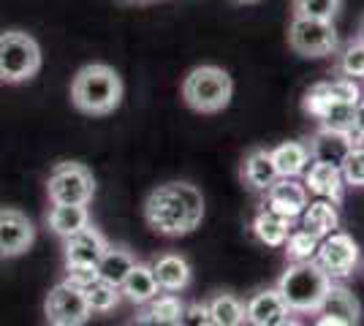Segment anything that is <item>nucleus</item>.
<instances>
[{"label":"nucleus","instance_id":"37998d69","mask_svg":"<svg viewBox=\"0 0 364 326\" xmlns=\"http://www.w3.org/2000/svg\"><path fill=\"white\" fill-rule=\"evenodd\" d=\"M49 326H52V324H49Z\"/></svg>","mask_w":364,"mask_h":326},{"label":"nucleus","instance_id":"423d86ee","mask_svg":"<svg viewBox=\"0 0 364 326\" xmlns=\"http://www.w3.org/2000/svg\"><path fill=\"white\" fill-rule=\"evenodd\" d=\"M289 47L294 55L318 60L332 58L340 47V36L334 22L326 19H310V16H291L289 22Z\"/></svg>","mask_w":364,"mask_h":326},{"label":"nucleus","instance_id":"f257e3e1","mask_svg":"<svg viewBox=\"0 0 364 326\" xmlns=\"http://www.w3.org/2000/svg\"><path fill=\"white\" fill-rule=\"evenodd\" d=\"M144 220L161 237H185L204 220V196L182 180L158 185L144 202Z\"/></svg>","mask_w":364,"mask_h":326},{"label":"nucleus","instance_id":"7c9ffc66","mask_svg":"<svg viewBox=\"0 0 364 326\" xmlns=\"http://www.w3.org/2000/svg\"><path fill=\"white\" fill-rule=\"evenodd\" d=\"M332 107V98L326 95V82H316V85H310L302 95V112L307 117H313L316 123H318L321 117L326 114V109Z\"/></svg>","mask_w":364,"mask_h":326},{"label":"nucleus","instance_id":"412c9836","mask_svg":"<svg viewBox=\"0 0 364 326\" xmlns=\"http://www.w3.org/2000/svg\"><path fill=\"white\" fill-rule=\"evenodd\" d=\"M269 153L277 177H302L304 169L310 166V150L304 141H280L277 147H269Z\"/></svg>","mask_w":364,"mask_h":326},{"label":"nucleus","instance_id":"b1692460","mask_svg":"<svg viewBox=\"0 0 364 326\" xmlns=\"http://www.w3.org/2000/svg\"><path fill=\"white\" fill-rule=\"evenodd\" d=\"M332 71L334 77L364 82V41L359 36H353L337 47V52L332 55Z\"/></svg>","mask_w":364,"mask_h":326},{"label":"nucleus","instance_id":"a211bd4d","mask_svg":"<svg viewBox=\"0 0 364 326\" xmlns=\"http://www.w3.org/2000/svg\"><path fill=\"white\" fill-rule=\"evenodd\" d=\"M318 313L343 318L350 326H359V321H362V302L356 299V294L350 291L343 280H332V286H329V291L323 296Z\"/></svg>","mask_w":364,"mask_h":326},{"label":"nucleus","instance_id":"c85d7f7f","mask_svg":"<svg viewBox=\"0 0 364 326\" xmlns=\"http://www.w3.org/2000/svg\"><path fill=\"white\" fill-rule=\"evenodd\" d=\"M340 9H343V0H291V16H310V19L334 22Z\"/></svg>","mask_w":364,"mask_h":326},{"label":"nucleus","instance_id":"e433bc0d","mask_svg":"<svg viewBox=\"0 0 364 326\" xmlns=\"http://www.w3.org/2000/svg\"><path fill=\"white\" fill-rule=\"evenodd\" d=\"M134 326H177V321H171V318H161V315H155V313L141 308V313L134 318Z\"/></svg>","mask_w":364,"mask_h":326},{"label":"nucleus","instance_id":"9d476101","mask_svg":"<svg viewBox=\"0 0 364 326\" xmlns=\"http://www.w3.org/2000/svg\"><path fill=\"white\" fill-rule=\"evenodd\" d=\"M307 204H310V193L299 177H277L264 190V207L291 220H299Z\"/></svg>","mask_w":364,"mask_h":326},{"label":"nucleus","instance_id":"6ab92c4d","mask_svg":"<svg viewBox=\"0 0 364 326\" xmlns=\"http://www.w3.org/2000/svg\"><path fill=\"white\" fill-rule=\"evenodd\" d=\"M294 226H296V220L277 215L272 210L261 207L256 212V217H253V223H250V232H253V237H256L261 245H267V248H283L286 237L294 232Z\"/></svg>","mask_w":364,"mask_h":326},{"label":"nucleus","instance_id":"9b49d317","mask_svg":"<svg viewBox=\"0 0 364 326\" xmlns=\"http://www.w3.org/2000/svg\"><path fill=\"white\" fill-rule=\"evenodd\" d=\"M36 242V226L19 210H0V256L16 259Z\"/></svg>","mask_w":364,"mask_h":326},{"label":"nucleus","instance_id":"f8f14e48","mask_svg":"<svg viewBox=\"0 0 364 326\" xmlns=\"http://www.w3.org/2000/svg\"><path fill=\"white\" fill-rule=\"evenodd\" d=\"M289 315V305L274 286L258 288L245 299V326H274Z\"/></svg>","mask_w":364,"mask_h":326},{"label":"nucleus","instance_id":"72a5a7b5","mask_svg":"<svg viewBox=\"0 0 364 326\" xmlns=\"http://www.w3.org/2000/svg\"><path fill=\"white\" fill-rule=\"evenodd\" d=\"M177 326H215L207 302H191L185 305L177 318Z\"/></svg>","mask_w":364,"mask_h":326},{"label":"nucleus","instance_id":"0eeeda50","mask_svg":"<svg viewBox=\"0 0 364 326\" xmlns=\"http://www.w3.org/2000/svg\"><path fill=\"white\" fill-rule=\"evenodd\" d=\"M46 193L52 204H85L87 207L95 196V177L87 166L76 161H65L49 171Z\"/></svg>","mask_w":364,"mask_h":326},{"label":"nucleus","instance_id":"20e7f679","mask_svg":"<svg viewBox=\"0 0 364 326\" xmlns=\"http://www.w3.org/2000/svg\"><path fill=\"white\" fill-rule=\"evenodd\" d=\"M234 98V79L220 65H196L182 79V101L196 114H218Z\"/></svg>","mask_w":364,"mask_h":326},{"label":"nucleus","instance_id":"393cba45","mask_svg":"<svg viewBox=\"0 0 364 326\" xmlns=\"http://www.w3.org/2000/svg\"><path fill=\"white\" fill-rule=\"evenodd\" d=\"M134 264H136V256L128 248H122V245H107V250H104V256L98 259L95 269H98V275L104 280L120 286L122 280H125V275L134 269Z\"/></svg>","mask_w":364,"mask_h":326},{"label":"nucleus","instance_id":"a878e982","mask_svg":"<svg viewBox=\"0 0 364 326\" xmlns=\"http://www.w3.org/2000/svg\"><path fill=\"white\" fill-rule=\"evenodd\" d=\"M82 296L87 302L90 313H112L114 308H120L122 294H120V286L109 283L101 275H95L90 283L82 286Z\"/></svg>","mask_w":364,"mask_h":326},{"label":"nucleus","instance_id":"aec40b11","mask_svg":"<svg viewBox=\"0 0 364 326\" xmlns=\"http://www.w3.org/2000/svg\"><path fill=\"white\" fill-rule=\"evenodd\" d=\"M120 294H122V299H128V302L136 305V308H144L147 302H152L155 296L161 294L158 280L152 275V266L136 261L134 269H131V272L125 275V280L120 283Z\"/></svg>","mask_w":364,"mask_h":326},{"label":"nucleus","instance_id":"f704fd0d","mask_svg":"<svg viewBox=\"0 0 364 326\" xmlns=\"http://www.w3.org/2000/svg\"><path fill=\"white\" fill-rule=\"evenodd\" d=\"M65 272H68V283H74L76 288H82L85 283H90L95 275H98V269L95 266H65Z\"/></svg>","mask_w":364,"mask_h":326},{"label":"nucleus","instance_id":"bb28decb","mask_svg":"<svg viewBox=\"0 0 364 326\" xmlns=\"http://www.w3.org/2000/svg\"><path fill=\"white\" fill-rule=\"evenodd\" d=\"M215 326H245V299L231 291H218L207 299Z\"/></svg>","mask_w":364,"mask_h":326},{"label":"nucleus","instance_id":"4c0bfd02","mask_svg":"<svg viewBox=\"0 0 364 326\" xmlns=\"http://www.w3.org/2000/svg\"><path fill=\"white\" fill-rule=\"evenodd\" d=\"M313 326H350V324L348 321H343V318H334V315H323V313H318L316 321H313Z\"/></svg>","mask_w":364,"mask_h":326},{"label":"nucleus","instance_id":"dca6fc26","mask_svg":"<svg viewBox=\"0 0 364 326\" xmlns=\"http://www.w3.org/2000/svg\"><path fill=\"white\" fill-rule=\"evenodd\" d=\"M150 266L158 280V288L166 294H180L193 280V266L180 253H161Z\"/></svg>","mask_w":364,"mask_h":326},{"label":"nucleus","instance_id":"2eb2a0df","mask_svg":"<svg viewBox=\"0 0 364 326\" xmlns=\"http://www.w3.org/2000/svg\"><path fill=\"white\" fill-rule=\"evenodd\" d=\"M302 183L307 188V193H313L318 199H326L334 207H343V202H346V183H343L340 166L310 161V166L302 174Z\"/></svg>","mask_w":364,"mask_h":326},{"label":"nucleus","instance_id":"473e14b6","mask_svg":"<svg viewBox=\"0 0 364 326\" xmlns=\"http://www.w3.org/2000/svg\"><path fill=\"white\" fill-rule=\"evenodd\" d=\"M182 299L177 294H166V291H161V294L155 296L152 302L144 305V310L155 313V315H161V318H171V321H177L182 313Z\"/></svg>","mask_w":364,"mask_h":326},{"label":"nucleus","instance_id":"79ce46f5","mask_svg":"<svg viewBox=\"0 0 364 326\" xmlns=\"http://www.w3.org/2000/svg\"><path fill=\"white\" fill-rule=\"evenodd\" d=\"M131 3H147V0H131Z\"/></svg>","mask_w":364,"mask_h":326},{"label":"nucleus","instance_id":"f3484780","mask_svg":"<svg viewBox=\"0 0 364 326\" xmlns=\"http://www.w3.org/2000/svg\"><path fill=\"white\" fill-rule=\"evenodd\" d=\"M240 180H242L245 188L256 190V193H264L267 188L277 180V169L272 163V153L269 147H250L242 156V163H240Z\"/></svg>","mask_w":364,"mask_h":326},{"label":"nucleus","instance_id":"2f4dec72","mask_svg":"<svg viewBox=\"0 0 364 326\" xmlns=\"http://www.w3.org/2000/svg\"><path fill=\"white\" fill-rule=\"evenodd\" d=\"M340 174L346 188L364 190V144H356L348 153V158L340 163Z\"/></svg>","mask_w":364,"mask_h":326},{"label":"nucleus","instance_id":"ea45409f","mask_svg":"<svg viewBox=\"0 0 364 326\" xmlns=\"http://www.w3.org/2000/svg\"><path fill=\"white\" fill-rule=\"evenodd\" d=\"M356 36H359V38L364 41V14L359 16V25H356Z\"/></svg>","mask_w":364,"mask_h":326},{"label":"nucleus","instance_id":"ddd939ff","mask_svg":"<svg viewBox=\"0 0 364 326\" xmlns=\"http://www.w3.org/2000/svg\"><path fill=\"white\" fill-rule=\"evenodd\" d=\"M107 237L98 232L92 223L76 234L63 239V256H65V266H95L98 259L107 250Z\"/></svg>","mask_w":364,"mask_h":326},{"label":"nucleus","instance_id":"c9c22d12","mask_svg":"<svg viewBox=\"0 0 364 326\" xmlns=\"http://www.w3.org/2000/svg\"><path fill=\"white\" fill-rule=\"evenodd\" d=\"M350 136L356 144H364V95L359 98V104L353 107V120H350Z\"/></svg>","mask_w":364,"mask_h":326},{"label":"nucleus","instance_id":"a19ab883","mask_svg":"<svg viewBox=\"0 0 364 326\" xmlns=\"http://www.w3.org/2000/svg\"><path fill=\"white\" fill-rule=\"evenodd\" d=\"M237 3H258V0H237Z\"/></svg>","mask_w":364,"mask_h":326},{"label":"nucleus","instance_id":"4468645a","mask_svg":"<svg viewBox=\"0 0 364 326\" xmlns=\"http://www.w3.org/2000/svg\"><path fill=\"white\" fill-rule=\"evenodd\" d=\"M304 144L310 150V161L332 163V166H340L348 158L350 150L356 147V141L348 131H334V128H323V125H318Z\"/></svg>","mask_w":364,"mask_h":326},{"label":"nucleus","instance_id":"39448f33","mask_svg":"<svg viewBox=\"0 0 364 326\" xmlns=\"http://www.w3.org/2000/svg\"><path fill=\"white\" fill-rule=\"evenodd\" d=\"M41 71V47L25 31L0 33V82L25 85Z\"/></svg>","mask_w":364,"mask_h":326},{"label":"nucleus","instance_id":"58836bf2","mask_svg":"<svg viewBox=\"0 0 364 326\" xmlns=\"http://www.w3.org/2000/svg\"><path fill=\"white\" fill-rule=\"evenodd\" d=\"M274 326H304V324L299 321V318H296V315H289V318H283L280 324H274Z\"/></svg>","mask_w":364,"mask_h":326},{"label":"nucleus","instance_id":"cd10ccee","mask_svg":"<svg viewBox=\"0 0 364 326\" xmlns=\"http://www.w3.org/2000/svg\"><path fill=\"white\" fill-rule=\"evenodd\" d=\"M318 237L307 234L304 229H294L283 242V253H286V261L296 264V261H310L316 259V250H318Z\"/></svg>","mask_w":364,"mask_h":326},{"label":"nucleus","instance_id":"4be33fe9","mask_svg":"<svg viewBox=\"0 0 364 326\" xmlns=\"http://www.w3.org/2000/svg\"><path fill=\"white\" fill-rule=\"evenodd\" d=\"M299 226H302L307 234L323 239L326 234H332L340 229V212L332 202L326 199H316L304 207V212L299 215Z\"/></svg>","mask_w":364,"mask_h":326},{"label":"nucleus","instance_id":"c756f323","mask_svg":"<svg viewBox=\"0 0 364 326\" xmlns=\"http://www.w3.org/2000/svg\"><path fill=\"white\" fill-rule=\"evenodd\" d=\"M326 95L332 98V104H348V107H356L359 98L364 95V90L356 79L334 77L326 82Z\"/></svg>","mask_w":364,"mask_h":326},{"label":"nucleus","instance_id":"6e6552de","mask_svg":"<svg viewBox=\"0 0 364 326\" xmlns=\"http://www.w3.org/2000/svg\"><path fill=\"white\" fill-rule=\"evenodd\" d=\"M359 261H362V250H359V242L350 234L337 229V232L326 234L318 242L316 264L332 280L353 278V272L359 269Z\"/></svg>","mask_w":364,"mask_h":326},{"label":"nucleus","instance_id":"1a4fd4ad","mask_svg":"<svg viewBox=\"0 0 364 326\" xmlns=\"http://www.w3.org/2000/svg\"><path fill=\"white\" fill-rule=\"evenodd\" d=\"M46 321L52 326H85L90 321V308L82 296V288H76L74 283L63 280L58 283L44 302Z\"/></svg>","mask_w":364,"mask_h":326},{"label":"nucleus","instance_id":"5701e85b","mask_svg":"<svg viewBox=\"0 0 364 326\" xmlns=\"http://www.w3.org/2000/svg\"><path fill=\"white\" fill-rule=\"evenodd\" d=\"M87 223H90V212H87L85 204H55L49 210V215H46V226L60 239L76 234L79 229H85Z\"/></svg>","mask_w":364,"mask_h":326},{"label":"nucleus","instance_id":"f03ea898","mask_svg":"<svg viewBox=\"0 0 364 326\" xmlns=\"http://www.w3.org/2000/svg\"><path fill=\"white\" fill-rule=\"evenodd\" d=\"M71 101L82 114L107 117L122 104V79L107 63H90L76 71Z\"/></svg>","mask_w":364,"mask_h":326},{"label":"nucleus","instance_id":"7ed1b4c3","mask_svg":"<svg viewBox=\"0 0 364 326\" xmlns=\"http://www.w3.org/2000/svg\"><path fill=\"white\" fill-rule=\"evenodd\" d=\"M329 286H332V278L316 264V259L289 264L274 283L283 302L289 305L291 315H318Z\"/></svg>","mask_w":364,"mask_h":326}]
</instances>
